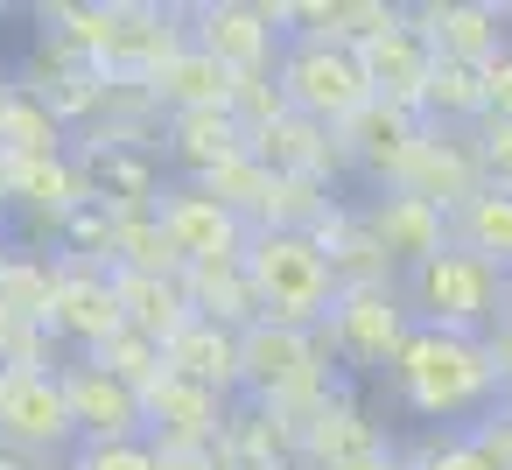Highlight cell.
Here are the masks:
<instances>
[{"instance_id":"44dd1931","label":"cell","mask_w":512,"mask_h":470,"mask_svg":"<svg viewBox=\"0 0 512 470\" xmlns=\"http://www.w3.org/2000/svg\"><path fill=\"white\" fill-rule=\"evenodd\" d=\"M15 204L22 211H50V218H71V211H85V176L71 169V155L64 162H15Z\"/></svg>"},{"instance_id":"7402d4cb","label":"cell","mask_w":512,"mask_h":470,"mask_svg":"<svg viewBox=\"0 0 512 470\" xmlns=\"http://www.w3.org/2000/svg\"><path fill=\"white\" fill-rule=\"evenodd\" d=\"M92 365H106V372H120L127 386H155L162 372H169V351H162V337H148V330H113L99 351H85Z\"/></svg>"},{"instance_id":"9c48e42d","label":"cell","mask_w":512,"mask_h":470,"mask_svg":"<svg viewBox=\"0 0 512 470\" xmlns=\"http://www.w3.org/2000/svg\"><path fill=\"white\" fill-rule=\"evenodd\" d=\"M358 232H365V246L379 253V267L393 274H414L421 260H435L442 246H456V232H449V211L442 204H428V197H414V190H379L365 211H358Z\"/></svg>"},{"instance_id":"5bb4252c","label":"cell","mask_w":512,"mask_h":470,"mask_svg":"<svg viewBox=\"0 0 512 470\" xmlns=\"http://www.w3.org/2000/svg\"><path fill=\"white\" fill-rule=\"evenodd\" d=\"M358 57H365V71H372V92L386 99V106H407V113H421L428 106V78H435V50H428V36L414 29V15H386L365 43H358Z\"/></svg>"},{"instance_id":"e0dca14e","label":"cell","mask_w":512,"mask_h":470,"mask_svg":"<svg viewBox=\"0 0 512 470\" xmlns=\"http://www.w3.org/2000/svg\"><path fill=\"white\" fill-rule=\"evenodd\" d=\"M113 295H120L127 323H134V330H148V337H162V344L190 323L183 274H134V267H113Z\"/></svg>"},{"instance_id":"83f0119b","label":"cell","mask_w":512,"mask_h":470,"mask_svg":"<svg viewBox=\"0 0 512 470\" xmlns=\"http://www.w3.org/2000/svg\"><path fill=\"white\" fill-rule=\"evenodd\" d=\"M491 365H498V379H505V393H512V323L491 330Z\"/></svg>"},{"instance_id":"5b68a950","label":"cell","mask_w":512,"mask_h":470,"mask_svg":"<svg viewBox=\"0 0 512 470\" xmlns=\"http://www.w3.org/2000/svg\"><path fill=\"white\" fill-rule=\"evenodd\" d=\"M407 337H414V316H407L400 281H344V295L323 323L330 358L351 365V372H393Z\"/></svg>"},{"instance_id":"4fadbf2b","label":"cell","mask_w":512,"mask_h":470,"mask_svg":"<svg viewBox=\"0 0 512 470\" xmlns=\"http://www.w3.org/2000/svg\"><path fill=\"white\" fill-rule=\"evenodd\" d=\"M43 330H57L64 344H78V358L99 351L113 330H127V309H120V295H113V267L99 274V267L57 260V288H50V316H43Z\"/></svg>"},{"instance_id":"f1b7e54d","label":"cell","mask_w":512,"mask_h":470,"mask_svg":"<svg viewBox=\"0 0 512 470\" xmlns=\"http://www.w3.org/2000/svg\"><path fill=\"white\" fill-rule=\"evenodd\" d=\"M8 183H15V162H8V155H0V211H8V204H15V190H8Z\"/></svg>"},{"instance_id":"52a82bcc","label":"cell","mask_w":512,"mask_h":470,"mask_svg":"<svg viewBox=\"0 0 512 470\" xmlns=\"http://www.w3.org/2000/svg\"><path fill=\"white\" fill-rule=\"evenodd\" d=\"M155 225H162L169 253L183 260V274H190V267H239L246 246H253V218H239V211H232L225 197H211L204 183L162 190Z\"/></svg>"},{"instance_id":"1f68e13d","label":"cell","mask_w":512,"mask_h":470,"mask_svg":"<svg viewBox=\"0 0 512 470\" xmlns=\"http://www.w3.org/2000/svg\"><path fill=\"white\" fill-rule=\"evenodd\" d=\"M498 414H505V421H512V393H505V400H498Z\"/></svg>"},{"instance_id":"277c9868","label":"cell","mask_w":512,"mask_h":470,"mask_svg":"<svg viewBox=\"0 0 512 470\" xmlns=\"http://www.w3.org/2000/svg\"><path fill=\"white\" fill-rule=\"evenodd\" d=\"M274 92L288 113L316 120V127H351L379 92H372V71L358 57V43H288L281 64H274Z\"/></svg>"},{"instance_id":"d4e9b609","label":"cell","mask_w":512,"mask_h":470,"mask_svg":"<svg viewBox=\"0 0 512 470\" xmlns=\"http://www.w3.org/2000/svg\"><path fill=\"white\" fill-rule=\"evenodd\" d=\"M477 169H484V183H498V190H512V120H477Z\"/></svg>"},{"instance_id":"ac0fdd59","label":"cell","mask_w":512,"mask_h":470,"mask_svg":"<svg viewBox=\"0 0 512 470\" xmlns=\"http://www.w3.org/2000/svg\"><path fill=\"white\" fill-rule=\"evenodd\" d=\"M169 372H183V379H197V386H239V330H225V323H204V316H190L169 344Z\"/></svg>"},{"instance_id":"f546056e","label":"cell","mask_w":512,"mask_h":470,"mask_svg":"<svg viewBox=\"0 0 512 470\" xmlns=\"http://www.w3.org/2000/svg\"><path fill=\"white\" fill-rule=\"evenodd\" d=\"M8 99H15V85H8V78H0V113H8Z\"/></svg>"},{"instance_id":"ffe728a7","label":"cell","mask_w":512,"mask_h":470,"mask_svg":"<svg viewBox=\"0 0 512 470\" xmlns=\"http://www.w3.org/2000/svg\"><path fill=\"white\" fill-rule=\"evenodd\" d=\"M449 232H456V246L484 253L491 267H505V274H512V190L484 183V190H477V197L449 218Z\"/></svg>"},{"instance_id":"8992f818","label":"cell","mask_w":512,"mask_h":470,"mask_svg":"<svg viewBox=\"0 0 512 470\" xmlns=\"http://www.w3.org/2000/svg\"><path fill=\"white\" fill-rule=\"evenodd\" d=\"M330 372V344L323 330H288V323H246L239 330V386L253 400H295V393H316Z\"/></svg>"},{"instance_id":"3957f363","label":"cell","mask_w":512,"mask_h":470,"mask_svg":"<svg viewBox=\"0 0 512 470\" xmlns=\"http://www.w3.org/2000/svg\"><path fill=\"white\" fill-rule=\"evenodd\" d=\"M400 295H407V316L421 330H449V337L505 330V267H491L470 246H442L435 260L400 274Z\"/></svg>"},{"instance_id":"cb8c5ba5","label":"cell","mask_w":512,"mask_h":470,"mask_svg":"<svg viewBox=\"0 0 512 470\" xmlns=\"http://www.w3.org/2000/svg\"><path fill=\"white\" fill-rule=\"evenodd\" d=\"M78 470H169L155 435L141 442H78Z\"/></svg>"},{"instance_id":"7a4b0ae2","label":"cell","mask_w":512,"mask_h":470,"mask_svg":"<svg viewBox=\"0 0 512 470\" xmlns=\"http://www.w3.org/2000/svg\"><path fill=\"white\" fill-rule=\"evenodd\" d=\"M239 267H246L260 316L288 323V330H323L344 295V274H337L330 246L316 239V225H253V246Z\"/></svg>"},{"instance_id":"d6986e66","label":"cell","mask_w":512,"mask_h":470,"mask_svg":"<svg viewBox=\"0 0 512 470\" xmlns=\"http://www.w3.org/2000/svg\"><path fill=\"white\" fill-rule=\"evenodd\" d=\"M0 155L8 162H64V120L22 85H15L8 113H0Z\"/></svg>"},{"instance_id":"603a6c76","label":"cell","mask_w":512,"mask_h":470,"mask_svg":"<svg viewBox=\"0 0 512 470\" xmlns=\"http://www.w3.org/2000/svg\"><path fill=\"white\" fill-rule=\"evenodd\" d=\"M421 113H435V120H484V71H470V64H435Z\"/></svg>"},{"instance_id":"6da1fadb","label":"cell","mask_w":512,"mask_h":470,"mask_svg":"<svg viewBox=\"0 0 512 470\" xmlns=\"http://www.w3.org/2000/svg\"><path fill=\"white\" fill-rule=\"evenodd\" d=\"M386 386L414 421H435L442 435H456V421L477 428L505 400V379L491 365V337H449V330H421V323L400 344Z\"/></svg>"},{"instance_id":"4316f807","label":"cell","mask_w":512,"mask_h":470,"mask_svg":"<svg viewBox=\"0 0 512 470\" xmlns=\"http://www.w3.org/2000/svg\"><path fill=\"white\" fill-rule=\"evenodd\" d=\"M484 113H491V120H512V50L484 71Z\"/></svg>"},{"instance_id":"7c38bea8","label":"cell","mask_w":512,"mask_h":470,"mask_svg":"<svg viewBox=\"0 0 512 470\" xmlns=\"http://www.w3.org/2000/svg\"><path fill=\"white\" fill-rule=\"evenodd\" d=\"M57 372H64V400H71L78 442H141V435H148L141 386H127L120 372H106V365H92V358H71V365H57Z\"/></svg>"},{"instance_id":"484cf974","label":"cell","mask_w":512,"mask_h":470,"mask_svg":"<svg viewBox=\"0 0 512 470\" xmlns=\"http://www.w3.org/2000/svg\"><path fill=\"white\" fill-rule=\"evenodd\" d=\"M414 470H498V463L456 428V435H428V449L414 456Z\"/></svg>"},{"instance_id":"2e32d148","label":"cell","mask_w":512,"mask_h":470,"mask_svg":"<svg viewBox=\"0 0 512 470\" xmlns=\"http://www.w3.org/2000/svg\"><path fill=\"white\" fill-rule=\"evenodd\" d=\"M148 85H155V99H162L169 113H218V106H232V99H239V78H232L218 57H204L197 43H183V50H176Z\"/></svg>"},{"instance_id":"ba28073f","label":"cell","mask_w":512,"mask_h":470,"mask_svg":"<svg viewBox=\"0 0 512 470\" xmlns=\"http://www.w3.org/2000/svg\"><path fill=\"white\" fill-rule=\"evenodd\" d=\"M0 442L8 449H71L78 421L64 400V372L57 365H22V372H0Z\"/></svg>"},{"instance_id":"d6a6232c","label":"cell","mask_w":512,"mask_h":470,"mask_svg":"<svg viewBox=\"0 0 512 470\" xmlns=\"http://www.w3.org/2000/svg\"><path fill=\"white\" fill-rule=\"evenodd\" d=\"M0 267H8V246H0Z\"/></svg>"},{"instance_id":"4dcf8cb0","label":"cell","mask_w":512,"mask_h":470,"mask_svg":"<svg viewBox=\"0 0 512 470\" xmlns=\"http://www.w3.org/2000/svg\"><path fill=\"white\" fill-rule=\"evenodd\" d=\"M505 323H512V274H505Z\"/></svg>"},{"instance_id":"30bf717a","label":"cell","mask_w":512,"mask_h":470,"mask_svg":"<svg viewBox=\"0 0 512 470\" xmlns=\"http://www.w3.org/2000/svg\"><path fill=\"white\" fill-rule=\"evenodd\" d=\"M204 57H218L239 85L267 78L288 50V29H281V8H253V0H218V8H197V36H190Z\"/></svg>"},{"instance_id":"9a60e30c","label":"cell","mask_w":512,"mask_h":470,"mask_svg":"<svg viewBox=\"0 0 512 470\" xmlns=\"http://www.w3.org/2000/svg\"><path fill=\"white\" fill-rule=\"evenodd\" d=\"M141 407H148V428L162 435V449H211V435H218V393L183 372H162L155 386H141Z\"/></svg>"},{"instance_id":"8fae6325","label":"cell","mask_w":512,"mask_h":470,"mask_svg":"<svg viewBox=\"0 0 512 470\" xmlns=\"http://www.w3.org/2000/svg\"><path fill=\"white\" fill-rule=\"evenodd\" d=\"M414 29L428 36L435 64L491 71L512 50V8H491V0H435V8H414Z\"/></svg>"}]
</instances>
